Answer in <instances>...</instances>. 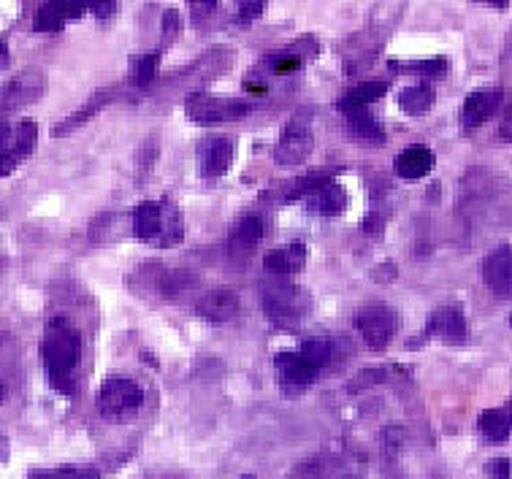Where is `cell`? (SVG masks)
Listing matches in <instances>:
<instances>
[{
    "label": "cell",
    "mask_w": 512,
    "mask_h": 479,
    "mask_svg": "<svg viewBox=\"0 0 512 479\" xmlns=\"http://www.w3.org/2000/svg\"><path fill=\"white\" fill-rule=\"evenodd\" d=\"M41 360L47 366L52 387L66 396H74L76 369L82 360V333L66 317H55L47 325V333L41 339Z\"/></svg>",
    "instance_id": "cell-1"
},
{
    "label": "cell",
    "mask_w": 512,
    "mask_h": 479,
    "mask_svg": "<svg viewBox=\"0 0 512 479\" xmlns=\"http://www.w3.org/2000/svg\"><path fill=\"white\" fill-rule=\"evenodd\" d=\"M133 236L152 247H179L185 239L182 214L171 201H147L133 209Z\"/></svg>",
    "instance_id": "cell-2"
},
{
    "label": "cell",
    "mask_w": 512,
    "mask_h": 479,
    "mask_svg": "<svg viewBox=\"0 0 512 479\" xmlns=\"http://www.w3.org/2000/svg\"><path fill=\"white\" fill-rule=\"evenodd\" d=\"M263 312L282 331H293L307 314V295L298 285H266L263 287Z\"/></svg>",
    "instance_id": "cell-3"
},
{
    "label": "cell",
    "mask_w": 512,
    "mask_h": 479,
    "mask_svg": "<svg viewBox=\"0 0 512 479\" xmlns=\"http://www.w3.org/2000/svg\"><path fill=\"white\" fill-rule=\"evenodd\" d=\"M144 404V390H141L133 379L114 377L106 379L98 390V412L106 420H128L141 409Z\"/></svg>",
    "instance_id": "cell-4"
},
{
    "label": "cell",
    "mask_w": 512,
    "mask_h": 479,
    "mask_svg": "<svg viewBox=\"0 0 512 479\" xmlns=\"http://www.w3.org/2000/svg\"><path fill=\"white\" fill-rule=\"evenodd\" d=\"M187 117L201 125H215V122L242 120L252 111V103L239 101V98H212L206 93L190 95L185 103Z\"/></svg>",
    "instance_id": "cell-5"
},
{
    "label": "cell",
    "mask_w": 512,
    "mask_h": 479,
    "mask_svg": "<svg viewBox=\"0 0 512 479\" xmlns=\"http://www.w3.org/2000/svg\"><path fill=\"white\" fill-rule=\"evenodd\" d=\"M44 93H47V74L38 71V68H28L22 74L11 76L6 87L0 90V111L11 114V111L25 109L30 103H36Z\"/></svg>",
    "instance_id": "cell-6"
},
{
    "label": "cell",
    "mask_w": 512,
    "mask_h": 479,
    "mask_svg": "<svg viewBox=\"0 0 512 479\" xmlns=\"http://www.w3.org/2000/svg\"><path fill=\"white\" fill-rule=\"evenodd\" d=\"M312 147H315V136H312L309 122L296 117V120H290L285 125V130H282L280 141L274 147V163L285 168L298 166V163H304L312 155Z\"/></svg>",
    "instance_id": "cell-7"
},
{
    "label": "cell",
    "mask_w": 512,
    "mask_h": 479,
    "mask_svg": "<svg viewBox=\"0 0 512 479\" xmlns=\"http://www.w3.org/2000/svg\"><path fill=\"white\" fill-rule=\"evenodd\" d=\"M396 328H399V317L388 306H366L355 314V331L361 333V339L374 350L388 347L396 336Z\"/></svg>",
    "instance_id": "cell-8"
},
{
    "label": "cell",
    "mask_w": 512,
    "mask_h": 479,
    "mask_svg": "<svg viewBox=\"0 0 512 479\" xmlns=\"http://www.w3.org/2000/svg\"><path fill=\"white\" fill-rule=\"evenodd\" d=\"M504 103L502 87H480L475 93H469V98L461 106V125L464 130H477L483 122L494 117L499 106Z\"/></svg>",
    "instance_id": "cell-9"
},
{
    "label": "cell",
    "mask_w": 512,
    "mask_h": 479,
    "mask_svg": "<svg viewBox=\"0 0 512 479\" xmlns=\"http://www.w3.org/2000/svg\"><path fill=\"white\" fill-rule=\"evenodd\" d=\"M38 144V125L33 120L22 122H0V155L17 157L25 160L33 155V149Z\"/></svg>",
    "instance_id": "cell-10"
},
{
    "label": "cell",
    "mask_w": 512,
    "mask_h": 479,
    "mask_svg": "<svg viewBox=\"0 0 512 479\" xmlns=\"http://www.w3.org/2000/svg\"><path fill=\"white\" fill-rule=\"evenodd\" d=\"M274 369L280 374V385L288 390V393H298V390H304L307 385H312L317 379L320 371H315L309 366L307 360L301 358V352L298 350H282L277 352V358H274Z\"/></svg>",
    "instance_id": "cell-11"
},
{
    "label": "cell",
    "mask_w": 512,
    "mask_h": 479,
    "mask_svg": "<svg viewBox=\"0 0 512 479\" xmlns=\"http://www.w3.org/2000/svg\"><path fill=\"white\" fill-rule=\"evenodd\" d=\"M426 336H437L445 344H464L469 336V325H466L464 312L458 306H445L429 317L426 325Z\"/></svg>",
    "instance_id": "cell-12"
},
{
    "label": "cell",
    "mask_w": 512,
    "mask_h": 479,
    "mask_svg": "<svg viewBox=\"0 0 512 479\" xmlns=\"http://www.w3.org/2000/svg\"><path fill=\"white\" fill-rule=\"evenodd\" d=\"M483 279L496 295L510 298L512 295V249L499 247L483 260Z\"/></svg>",
    "instance_id": "cell-13"
},
{
    "label": "cell",
    "mask_w": 512,
    "mask_h": 479,
    "mask_svg": "<svg viewBox=\"0 0 512 479\" xmlns=\"http://www.w3.org/2000/svg\"><path fill=\"white\" fill-rule=\"evenodd\" d=\"M239 309H242V301L231 287H217L212 293H206L198 304V314L206 317L209 323H231Z\"/></svg>",
    "instance_id": "cell-14"
},
{
    "label": "cell",
    "mask_w": 512,
    "mask_h": 479,
    "mask_svg": "<svg viewBox=\"0 0 512 479\" xmlns=\"http://www.w3.org/2000/svg\"><path fill=\"white\" fill-rule=\"evenodd\" d=\"M233 163V141L215 136L201 144V174L204 179H220Z\"/></svg>",
    "instance_id": "cell-15"
},
{
    "label": "cell",
    "mask_w": 512,
    "mask_h": 479,
    "mask_svg": "<svg viewBox=\"0 0 512 479\" xmlns=\"http://www.w3.org/2000/svg\"><path fill=\"white\" fill-rule=\"evenodd\" d=\"M263 239V220L258 214H247L233 225L231 236H228V249L233 258H247L255 252V247Z\"/></svg>",
    "instance_id": "cell-16"
},
{
    "label": "cell",
    "mask_w": 512,
    "mask_h": 479,
    "mask_svg": "<svg viewBox=\"0 0 512 479\" xmlns=\"http://www.w3.org/2000/svg\"><path fill=\"white\" fill-rule=\"evenodd\" d=\"M431 168H434V152L429 147H423V144L407 147L396 157V163H393L396 176L407 179V182H418L423 176H429Z\"/></svg>",
    "instance_id": "cell-17"
},
{
    "label": "cell",
    "mask_w": 512,
    "mask_h": 479,
    "mask_svg": "<svg viewBox=\"0 0 512 479\" xmlns=\"http://www.w3.org/2000/svg\"><path fill=\"white\" fill-rule=\"evenodd\" d=\"M87 9H90L87 3H74V0H68V3H44L36 11V30L38 33H55L71 19L82 17Z\"/></svg>",
    "instance_id": "cell-18"
},
{
    "label": "cell",
    "mask_w": 512,
    "mask_h": 479,
    "mask_svg": "<svg viewBox=\"0 0 512 479\" xmlns=\"http://www.w3.org/2000/svg\"><path fill=\"white\" fill-rule=\"evenodd\" d=\"M304 260H307V247L301 241H290L288 247L271 249L263 258V266L271 274H280V277H290V274H298L304 268Z\"/></svg>",
    "instance_id": "cell-19"
},
{
    "label": "cell",
    "mask_w": 512,
    "mask_h": 479,
    "mask_svg": "<svg viewBox=\"0 0 512 479\" xmlns=\"http://www.w3.org/2000/svg\"><path fill=\"white\" fill-rule=\"evenodd\" d=\"M112 98H114V87L98 90V93H95L90 101L84 103L82 109L74 111V114H71V117H66L63 122H57L55 128H52V136H57V139H60V136H68V133H74L76 128H82L84 122L93 120L95 114H98V111H101L106 103L112 101Z\"/></svg>",
    "instance_id": "cell-20"
},
{
    "label": "cell",
    "mask_w": 512,
    "mask_h": 479,
    "mask_svg": "<svg viewBox=\"0 0 512 479\" xmlns=\"http://www.w3.org/2000/svg\"><path fill=\"white\" fill-rule=\"evenodd\" d=\"M477 425H480V433L488 442H507L512 436V398L504 406L485 409Z\"/></svg>",
    "instance_id": "cell-21"
},
{
    "label": "cell",
    "mask_w": 512,
    "mask_h": 479,
    "mask_svg": "<svg viewBox=\"0 0 512 479\" xmlns=\"http://www.w3.org/2000/svg\"><path fill=\"white\" fill-rule=\"evenodd\" d=\"M388 93V82H364L353 87V90H347L339 101H336V109L342 111V114H353V111H364L369 103L380 101L382 95Z\"/></svg>",
    "instance_id": "cell-22"
},
{
    "label": "cell",
    "mask_w": 512,
    "mask_h": 479,
    "mask_svg": "<svg viewBox=\"0 0 512 479\" xmlns=\"http://www.w3.org/2000/svg\"><path fill=\"white\" fill-rule=\"evenodd\" d=\"M347 193L342 187L336 185V182H328L323 190H317L315 195H309L307 198V209L309 212L320 214V217H336V214H342L347 209Z\"/></svg>",
    "instance_id": "cell-23"
},
{
    "label": "cell",
    "mask_w": 512,
    "mask_h": 479,
    "mask_svg": "<svg viewBox=\"0 0 512 479\" xmlns=\"http://www.w3.org/2000/svg\"><path fill=\"white\" fill-rule=\"evenodd\" d=\"M345 128L350 130V136L361 141H374V144H382L385 141V130H382L380 120L369 114V111H353V114H345Z\"/></svg>",
    "instance_id": "cell-24"
},
{
    "label": "cell",
    "mask_w": 512,
    "mask_h": 479,
    "mask_svg": "<svg viewBox=\"0 0 512 479\" xmlns=\"http://www.w3.org/2000/svg\"><path fill=\"white\" fill-rule=\"evenodd\" d=\"M399 106L407 114H426V111L434 106V90H431V84H415V87H407V90H401L399 95Z\"/></svg>",
    "instance_id": "cell-25"
},
{
    "label": "cell",
    "mask_w": 512,
    "mask_h": 479,
    "mask_svg": "<svg viewBox=\"0 0 512 479\" xmlns=\"http://www.w3.org/2000/svg\"><path fill=\"white\" fill-rule=\"evenodd\" d=\"M391 68L396 74H415V76H445L450 63L445 57H429V60H410V63H399L391 60Z\"/></svg>",
    "instance_id": "cell-26"
},
{
    "label": "cell",
    "mask_w": 512,
    "mask_h": 479,
    "mask_svg": "<svg viewBox=\"0 0 512 479\" xmlns=\"http://www.w3.org/2000/svg\"><path fill=\"white\" fill-rule=\"evenodd\" d=\"M301 358L307 360L309 366L315 371H323L331 363V358H334V344L328 339H307L304 344H301Z\"/></svg>",
    "instance_id": "cell-27"
},
{
    "label": "cell",
    "mask_w": 512,
    "mask_h": 479,
    "mask_svg": "<svg viewBox=\"0 0 512 479\" xmlns=\"http://www.w3.org/2000/svg\"><path fill=\"white\" fill-rule=\"evenodd\" d=\"M331 182V174H323V171H315V174L309 176H301L296 185L290 187V193L285 195V203H293V201H307L309 195H315L317 190H323V187Z\"/></svg>",
    "instance_id": "cell-28"
},
{
    "label": "cell",
    "mask_w": 512,
    "mask_h": 479,
    "mask_svg": "<svg viewBox=\"0 0 512 479\" xmlns=\"http://www.w3.org/2000/svg\"><path fill=\"white\" fill-rule=\"evenodd\" d=\"M158 63H160V55L155 52V55H136L131 60V79L133 84L139 87V90H144V87H149L152 84V79L158 76Z\"/></svg>",
    "instance_id": "cell-29"
},
{
    "label": "cell",
    "mask_w": 512,
    "mask_h": 479,
    "mask_svg": "<svg viewBox=\"0 0 512 479\" xmlns=\"http://www.w3.org/2000/svg\"><path fill=\"white\" fill-rule=\"evenodd\" d=\"M101 471L95 466H60V469L33 471L28 479H98Z\"/></svg>",
    "instance_id": "cell-30"
},
{
    "label": "cell",
    "mask_w": 512,
    "mask_h": 479,
    "mask_svg": "<svg viewBox=\"0 0 512 479\" xmlns=\"http://www.w3.org/2000/svg\"><path fill=\"white\" fill-rule=\"evenodd\" d=\"M269 65H271V71H274V74L288 76V74H293V71H296L298 65H301V57L290 55V52H282V55H271Z\"/></svg>",
    "instance_id": "cell-31"
},
{
    "label": "cell",
    "mask_w": 512,
    "mask_h": 479,
    "mask_svg": "<svg viewBox=\"0 0 512 479\" xmlns=\"http://www.w3.org/2000/svg\"><path fill=\"white\" fill-rule=\"evenodd\" d=\"M263 14V3H258V0H252V3H242L239 6V11H236V25H250L252 19H258Z\"/></svg>",
    "instance_id": "cell-32"
},
{
    "label": "cell",
    "mask_w": 512,
    "mask_h": 479,
    "mask_svg": "<svg viewBox=\"0 0 512 479\" xmlns=\"http://www.w3.org/2000/svg\"><path fill=\"white\" fill-rule=\"evenodd\" d=\"M485 474L491 479H510L512 477V461L507 458H494L485 463Z\"/></svg>",
    "instance_id": "cell-33"
},
{
    "label": "cell",
    "mask_w": 512,
    "mask_h": 479,
    "mask_svg": "<svg viewBox=\"0 0 512 479\" xmlns=\"http://www.w3.org/2000/svg\"><path fill=\"white\" fill-rule=\"evenodd\" d=\"M163 36H166V41H171V38L179 36V14L177 11H166V14H163Z\"/></svg>",
    "instance_id": "cell-34"
},
{
    "label": "cell",
    "mask_w": 512,
    "mask_h": 479,
    "mask_svg": "<svg viewBox=\"0 0 512 479\" xmlns=\"http://www.w3.org/2000/svg\"><path fill=\"white\" fill-rule=\"evenodd\" d=\"M499 136H502V141H512V101L504 111L502 122H499Z\"/></svg>",
    "instance_id": "cell-35"
},
{
    "label": "cell",
    "mask_w": 512,
    "mask_h": 479,
    "mask_svg": "<svg viewBox=\"0 0 512 479\" xmlns=\"http://www.w3.org/2000/svg\"><path fill=\"white\" fill-rule=\"evenodd\" d=\"M87 6H90V11H93L98 19L112 17L114 11H117V3H87Z\"/></svg>",
    "instance_id": "cell-36"
},
{
    "label": "cell",
    "mask_w": 512,
    "mask_h": 479,
    "mask_svg": "<svg viewBox=\"0 0 512 479\" xmlns=\"http://www.w3.org/2000/svg\"><path fill=\"white\" fill-rule=\"evenodd\" d=\"M382 225H385V222H382V214H369V217H366L364 220V231L366 233H380L382 231Z\"/></svg>",
    "instance_id": "cell-37"
},
{
    "label": "cell",
    "mask_w": 512,
    "mask_h": 479,
    "mask_svg": "<svg viewBox=\"0 0 512 479\" xmlns=\"http://www.w3.org/2000/svg\"><path fill=\"white\" fill-rule=\"evenodd\" d=\"M17 166H19V160H17V157L0 155V179H3V176L14 174V168H17Z\"/></svg>",
    "instance_id": "cell-38"
},
{
    "label": "cell",
    "mask_w": 512,
    "mask_h": 479,
    "mask_svg": "<svg viewBox=\"0 0 512 479\" xmlns=\"http://www.w3.org/2000/svg\"><path fill=\"white\" fill-rule=\"evenodd\" d=\"M9 60V49H6V44L0 41V63H6Z\"/></svg>",
    "instance_id": "cell-39"
},
{
    "label": "cell",
    "mask_w": 512,
    "mask_h": 479,
    "mask_svg": "<svg viewBox=\"0 0 512 479\" xmlns=\"http://www.w3.org/2000/svg\"><path fill=\"white\" fill-rule=\"evenodd\" d=\"M3 401H6V387L0 385V404H3Z\"/></svg>",
    "instance_id": "cell-40"
},
{
    "label": "cell",
    "mask_w": 512,
    "mask_h": 479,
    "mask_svg": "<svg viewBox=\"0 0 512 479\" xmlns=\"http://www.w3.org/2000/svg\"><path fill=\"white\" fill-rule=\"evenodd\" d=\"M507 49H510V55H512V36L507 38Z\"/></svg>",
    "instance_id": "cell-41"
},
{
    "label": "cell",
    "mask_w": 512,
    "mask_h": 479,
    "mask_svg": "<svg viewBox=\"0 0 512 479\" xmlns=\"http://www.w3.org/2000/svg\"><path fill=\"white\" fill-rule=\"evenodd\" d=\"M242 479H255V477H242Z\"/></svg>",
    "instance_id": "cell-42"
},
{
    "label": "cell",
    "mask_w": 512,
    "mask_h": 479,
    "mask_svg": "<svg viewBox=\"0 0 512 479\" xmlns=\"http://www.w3.org/2000/svg\"><path fill=\"white\" fill-rule=\"evenodd\" d=\"M510 323H512V317H510Z\"/></svg>",
    "instance_id": "cell-43"
}]
</instances>
